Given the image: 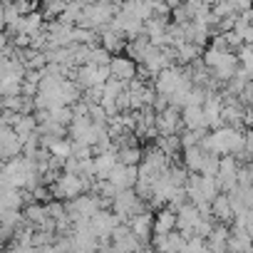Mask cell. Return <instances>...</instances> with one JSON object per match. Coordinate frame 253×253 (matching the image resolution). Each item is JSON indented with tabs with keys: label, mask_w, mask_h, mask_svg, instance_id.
I'll use <instances>...</instances> for the list:
<instances>
[{
	"label": "cell",
	"mask_w": 253,
	"mask_h": 253,
	"mask_svg": "<svg viewBox=\"0 0 253 253\" xmlns=\"http://www.w3.org/2000/svg\"><path fill=\"white\" fill-rule=\"evenodd\" d=\"M201 216H206V213H201V209H199L194 201H186V204H181V206L176 209V228L189 238V236H194L196 223L201 221Z\"/></svg>",
	"instance_id": "obj_4"
},
{
	"label": "cell",
	"mask_w": 253,
	"mask_h": 253,
	"mask_svg": "<svg viewBox=\"0 0 253 253\" xmlns=\"http://www.w3.org/2000/svg\"><path fill=\"white\" fill-rule=\"evenodd\" d=\"M124 42H126V35L119 33L117 28H112V25L102 33V45H104L109 52H119V50L124 47Z\"/></svg>",
	"instance_id": "obj_21"
},
{
	"label": "cell",
	"mask_w": 253,
	"mask_h": 253,
	"mask_svg": "<svg viewBox=\"0 0 253 253\" xmlns=\"http://www.w3.org/2000/svg\"><path fill=\"white\" fill-rule=\"evenodd\" d=\"M52 152H55L57 157H67V154L72 152V147L65 144V142H55V144H52Z\"/></svg>",
	"instance_id": "obj_26"
},
{
	"label": "cell",
	"mask_w": 253,
	"mask_h": 253,
	"mask_svg": "<svg viewBox=\"0 0 253 253\" xmlns=\"http://www.w3.org/2000/svg\"><path fill=\"white\" fill-rule=\"evenodd\" d=\"M109 80V65H92V62H84L77 72V82L82 87H99Z\"/></svg>",
	"instance_id": "obj_7"
},
{
	"label": "cell",
	"mask_w": 253,
	"mask_h": 253,
	"mask_svg": "<svg viewBox=\"0 0 253 253\" xmlns=\"http://www.w3.org/2000/svg\"><path fill=\"white\" fill-rule=\"evenodd\" d=\"M107 179H109L119 191H122V189H134V186H137V179H139V167L117 162V167L109 171V176H107Z\"/></svg>",
	"instance_id": "obj_6"
},
{
	"label": "cell",
	"mask_w": 253,
	"mask_h": 253,
	"mask_svg": "<svg viewBox=\"0 0 253 253\" xmlns=\"http://www.w3.org/2000/svg\"><path fill=\"white\" fill-rule=\"evenodd\" d=\"M206 159V149L201 144H194V147H186L184 149V167L191 171V174H199L201 171V164Z\"/></svg>",
	"instance_id": "obj_19"
},
{
	"label": "cell",
	"mask_w": 253,
	"mask_h": 253,
	"mask_svg": "<svg viewBox=\"0 0 253 253\" xmlns=\"http://www.w3.org/2000/svg\"><path fill=\"white\" fill-rule=\"evenodd\" d=\"M112 209H114V213H117L122 221H126L129 216H134L137 211L144 209V201L139 199L137 191H132V189H122V191L114 194V199H112Z\"/></svg>",
	"instance_id": "obj_3"
},
{
	"label": "cell",
	"mask_w": 253,
	"mask_h": 253,
	"mask_svg": "<svg viewBox=\"0 0 253 253\" xmlns=\"http://www.w3.org/2000/svg\"><path fill=\"white\" fill-rule=\"evenodd\" d=\"M174 228H176V211L167 206L154 216V233H169Z\"/></svg>",
	"instance_id": "obj_20"
},
{
	"label": "cell",
	"mask_w": 253,
	"mask_h": 253,
	"mask_svg": "<svg viewBox=\"0 0 253 253\" xmlns=\"http://www.w3.org/2000/svg\"><path fill=\"white\" fill-rule=\"evenodd\" d=\"M112 238H114V241H112V248H114V251H137V248H142V246H144V243L132 233L129 223L124 226V221L112 231Z\"/></svg>",
	"instance_id": "obj_9"
},
{
	"label": "cell",
	"mask_w": 253,
	"mask_h": 253,
	"mask_svg": "<svg viewBox=\"0 0 253 253\" xmlns=\"http://www.w3.org/2000/svg\"><path fill=\"white\" fill-rule=\"evenodd\" d=\"M47 15H62V10L67 8V0H42Z\"/></svg>",
	"instance_id": "obj_25"
},
{
	"label": "cell",
	"mask_w": 253,
	"mask_h": 253,
	"mask_svg": "<svg viewBox=\"0 0 253 253\" xmlns=\"http://www.w3.org/2000/svg\"><path fill=\"white\" fill-rule=\"evenodd\" d=\"M184 84H194L191 82V77H189V72H181L179 67H174V65H169V67H164L162 72H157V80H154V89L159 92V94H171V92H176L179 87H184Z\"/></svg>",
	"instance_id": "obj_2"
},
{
	"label": "cell",
	"mask_w": 253,
	"mask_h": 253,
	"mask_svg": "<svg viewBox=\"0 0 253 253\" xmlns=\"http://www.w3.org/2000/svg\"><path fill=\"white\" fill-rule=\"evenodd\" d=\"M122 223V218L117 216V213H102V211H97L92 218H89V226H92V231H94V236H112V231L117 228Z\"/></svg>",
	"instance_id": "obj_12"
},
{
	"label": "cell",
	"mask_w": 253,
	"mask_h": 253,
	"mask_svg": "<svg viewBox=\"0 0 253 253\" xmlns=\"http://www.w3.org/2000/svg\"><path fill=\"white\" fill-rule=\"evenodd\" d=\"M109 77L114 80H122V82H129L137 77V62L132 57H124V55H117L109 60Z\"/></svg>",
	"instance_id": "obj_10"
},
{
	"label": "cell",
	"mask_w": 253,
	"mask_h": 253,
	"mask_svg": "<svg viewBox=\"0 0 253 253\" xmlns=\"http://www.w3.org/2000/svg\"><path fill=\"white\" fill-rule=\"evenodd\" d=\"M181 3H184V0H167L169 8H176V5H181Z\"/></svg>",
	"instance_id": "obj_27"
},
{
	"label": "cell",
	"mask_w": 253,
	"mask_h": 253,
	"mask_svg": "<svg viewBox=\"0 0 253 253\" xmlns=\"http://www.w3.org/2000/svg\"><path fill=\"white\" fill-rule=\"evenodd\" d=\"M84 186H87V181H84L80 174L70 171V174H65V176L60 179V184H57V196L75 199L77 194H82V189H84Z\"/></svg>",
	"instance_id": "obj_13"
},
{
	"label": "cell",
	"mask_w": 253,
	"mask_h": 253,
	"mask_svg": "<svg viewBox=\"0 0 253 253\" xmlns=\"http://www.w3.org/2000/svg\"><path fill=\"white\" fill-rule=\"evenodd\" d=\"M199 55H201V47L189 40L176 45V62H181V65H191L194 60H199Z\"/></svg>",
	"instance_id": "obj_22"
},
{
	"label": "cell",
	"mask_w": 253,
	"mask_h": 253,
	"mask_svg": "<svg viewBox=\"0 0 253 253\" xmlns=\"http://www.w3.org/2000/svg\"><path fill=\"white\" fill-rule=\"evenodd\" d=\"M181 124L186 129H209L206 117H204V107L201 104H186L181 109Z\"/></svg>",
	"instance_id": "obj_14"
},
{
	"label": "cell",
	"mask_w": 253,
	"mask_h": 253,
	"mask_svg": "<svg viewBox=\"0 0 253 253\" xmlns=\"http://www.w3.org/2000/svg\"><path fill=\"white\" fill-rule=\"evenodd\" d=\"M238 65H241V62H238V55L228 52V55H226V57H223V60H221V62H218V65L211 70V72H213V77H216L221 84H226V82H228V80L236 75Z\"/></svg>",
	"instance_id": "obj_15"
},
{
	"label": "cell",
	"mask_w": 253,
	"mask_h": 253,
	"mask_svg": "<svg viewBox=\"0 0 253 253\" xmlns=\"http://www.w3.org/2000/svg\"><path fill=\"white\" fill-rule=\"evenodd\" d=\"M251 10H253V0H251Z\"/></svg>",
	"instance_id": "obj_29"
},
{
	"label": "cell",
	"mask_w": 253,
	"mask_h": 253,
	"mask_svg": "<svg viewBox=\"0 0 253 253\" xmlns=\"http://www.w3.org/2000/svg\"><path fill=\"white\" fill-rule=\"evenodd\" d=\"M72 3H80V5H92V3H97V0H72Z\"/></svg>",
	"instance_id": "obj_28"
},
{
	"label": "cell",
	"mask_w": 253,
	"mask_h": 253,
	"mask_svg": "<svg viewBox=\"0 0 253 253\" xmlns=\"http://www.w3.org/2000/svg\"><path fill=\"white\" fill-rule=\"evenodd\" d=\"M117 159L122 162V164H139L142 162V152L134 147V144H122L119 149H117Z\"/></svg>",
	"instance_id": "obj_23"
},
{
	"label": "cell",
	"mask_w": 253,
	"mask_h": 253,
	"mask_svg": "<svg viewBox=\"0 0 253 253\" xmlns=\"http://www.w3.org/2000/svg\"><path fill=\"white\" fill-rule=\"evenodd\" d=\"M201 147H204L206 152L218 154V157H221V154H233V157H238L241 149H243V132L238 129V126H231V124L218 126L213 134H206V137H204Z\"/></svg>",
	"instance_id": "obj_1"
},
{
	"label": "cell",
	"mask_w": 253,
	"mask_h": 253,
	"mask_svg": "<svg viewBox=\"0 0 253 253\" xmlns=\"http://www.w3.org/2000/svg\"><path fill=\"white\" fill-rule=\"evenodd\" d=\"M211 3H216V0H211Z\"/></svg>",
	"instance_id": "obj_30"
},
{
	"label": "cell",
	"mask_w": 253,
	"mask_h": 253,
	"mask_svg": "<svg viewBox=\"0 0 253 253\" xmlns=\"http://www.w3.org/2000/svg\"><path fill=\"white\" fill-rule=\"evenodd\" d=\"M117 162H119V159H117V152H114V149L99 152L97 159L92 162V164H94V176H97V179H107L109 171L117 167Z\"/></svg>",
	"instance_id": "obj_17"
},
{
	"label": "cell",
	"mask_w": 253,
	"mask_h": 253,
	"mask_svg": "<svg viewBox=\"0 0 253 253\" xmlns=\"http://www.w3.org/2000/svg\"><path fill=\"white\" fill-rule=\"evenodd\" d=\"M228 52H231V50H221V47H216V45H209L206 52H204V57H201V62H204L209 70H213V67H216Z\"/></svg>",
	"instance_id": "obj_24"
},
{
	"label": "cell",
	"mask_w": 253,
	"mask_h": 253,
	"mask_svg": "<svg viewBox=\"0 0 253 253\" xmlns=\"http://www.w3.org/2000/svg\"><path fill=\"white\" fill-rule=\"evenodd\" d=\"M211 216L221 223H228L233 221V206L228 201V194H216L213 201H211Z\"/></svg>",
	"instance_id": "obj_16"
},
{
	"label": "cell",
	"mask_w": 253,
	"mask_h": 253,
	"mask_svg": "<svg viewBox=\"0 0 253 253\" xmlns=\"http://www.w3.org/2000/svg\"><path fill=\"white\" fill-rule=\"evenodd\" d=\"M181 109L169 104L162 112H157V132L159 134H176L181 129Z\"/></svg>",
	"instance_id": "obj_8"
},
{
	"label": "cell",
	"mask_w": 253,
	"mask_h": 253,
	"mask_svg": "<svg viewBox=\"0 0 253 253\" xmlns=\"http://www.w3.org/2000/svg\"><path fill=\"white\" fill-rule=\"evenodd\" d=\"M97 211H99V201H97V199H92V196H82V199H77V201L72 204V216H75V218H80L82 223H84V221H89Z\"/></svg>",
	"instance_id": "obj_18"
},
{
	"label": "cell",
	"mask_w": 253,
	"mask_h": 253,
	"mask_svg": "<svg viewBox=\"0 0 253 253\" xmlns=\"http://www.w3.org/2000/svg\"><path fill=\"white\" fill-rule=\"evenodd\" d=\"M129 228H132V233H134L142 243H147L149 236L154 233V216H152L147 209H142V211H137L134 216H129Z\"/></svg>",
	"instance_id": "obj_11"
},
{
	"label": "cell",
	"mask_w": 253,
	"mask_h": 253,
	"mask_svg": "<svg viewBox=\"0 0 253 253\" xmlns=\"http://www.w3.org/2000/svg\"><path fill=\"white\" fill-rule=\"evenodd\" d=\"M218 189L221 191H231L238 184V159L233 154H223L218 162V174H216Z\"/></svg>",
	"instance_id": "obj_5"
}]
</instances>
